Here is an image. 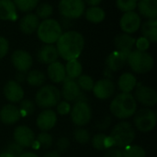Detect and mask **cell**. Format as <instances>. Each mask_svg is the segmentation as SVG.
<instances>
[{
    "instance_id": "74e56055",
    "label": "cell",
    "mask_w": 157,
    "mask_h": 157,
    "mask_svg": "<svg viewBox=\"0 0 157 157\" xmlns=\"http://www.w3.org/2000/svg\"><path fill=\"white\" fill-rule=\"evenodd\" d=\"M137 1L136 0H117L116 5L117 7L125 12H130V11H134V9L137 6Z\"/></svg>"
},
{
    "instance_id": "c3c4849f",
    "label": "cell",
    "mask_w": 157,
    "mask_h": 157,
    "mask_svg": "<svg viewBox=\"0 0 157 157\" xmlns=\"http://www.w3.org/2000/svg\"><path fill=\"white\" fill-rule=\"evenodd\" d=\"M42 157H61V155L57 151H50L46 153Z\"/></svg>"
},
{
    "instance_id": "5b68a950",
    "label": "cell",
    "mask_w": 157,
    "mask_h": 157,
    "mask_svg": "<svg viewBox=\"0 0 157 157\" xmlns=\"http://www.w3.org/2000/svg\"><path fill=\"white\" fill-rule=\"evenodd\" d=\"M127 63L133 72L138 74H144L152 70L155 61L149 53L135 49L129 54Z\"/></svg>"
},
{
    "instance_id": "7bdbcfd3",
    "label": "cell",
    "mask_w": 157,
    "mask_h": 157,
    "mask_svg": "<svg viewBox=\"0 0 157 157\" xmlns=\"http://www.w3.org/2000/svg\"><path fill=\"white\" fill-rule=\"evenodd\" d=\"M57 107V112L58 114L62 115V116H65L68 115L71 112V105L68 102L66 101H63V102H59L58 105H56Z\"/></svg>"
},
{
    "instance_id": "816d5d0a",
    "label": "cell",
    "mask_w": 157,
    "mask_h": 157,
    "mask_svg": "<svg viewBox=\"0 0 157 157\" xmlns=\"http://www.w3.org/2000/svg\"><path fill=\"white\" fill-rule=\"evenodd\" d=\"M0 157H14L13 155H11L10 154L6 153V152H4V153H1L0 154Z\"/></svg>"
},
{
    "instance_id": "ee69618b",
    "label": "cell",
    "mask_w": 157,
    "mask_h": 157,
    "mask_svg": "<svg viewBox=\"0 0 157 157\" xmlns=\"http://www.w3.org/2000/svg\"><path fill=\"white\" fill-rule=\"evenodd\" d=\"M8 49H9L8 41L5 37L0 36V59L6 56V54L8 53Z\"/></svg>"
},
{
    "instance_id": "2e32d148",
    "label": "cell",
    "mask_w": 157,
    "mask_h": 157,
    "mask_svg": "<svg viewBox=\"0 0 157 157\" xmlns=\"http://www.w3.org/2000/svg\"><path fill=\"white\" fill-rule=\"evenodd\" d=\"M4 95L7 101L12 104L21 102L24 98L25 93L23 88L16 81H8L4 86Z\"/></svg>"
},
{
    "instance_id": "f6af8a7d",
    "label": "cell",
    "mask_w": 157,
    "mask_h": 157,
    "mask_svg": "<svg viewBox=\"0 0 157 157\" xmlns=\"http://www.w3.org/2000/svg\"><path fill=\"white\" fill-rule=\"evenodd\" d=\"M104 157H123L122 151L118 148H109L105 153Z\"/></svg>"
},
{
    "instance_id": "277c9868",
    "label": "cell",
    "mask_w": 157,
    "mask_h": 157,
    "mask_svg": "<svg viewBox=\"0 0 157 157\" xmlns=\"http://www.w3.org/2000/svg\"><path fill=\"white\" fill-rule=\"evenodd\" d=\"M62 33L63 30L61 24L53 19H43L37 29L38 38L46 44L56 43Z\"/></svg>"
},
{
    "instance_id": "b9f144b4",
    "label": "cell",
    "mask_w": 157,
    "mask_h": 157,
    "mask_svg": "<svg viewBox=\"0 0 157 157\" xmlns=\"http://www.w3.org/2000/svg\"><path fill=\"white\" fill-rule=\"evenodd\" d=\"M135 45L137 48L136 50H139L142 52H146L150 47V42L144 37H140L138 40L135 41Z\"/></svg>"
},
{
    "instance_id": "6da1fadb",
    "label": "cell",
    "mask_w": 157,
    "mask_h": 157,
    "mask_svg": "<svg viewBox=\"0 0 157 157\" xmlns=\"http://www.w3.org/2000/svg\"><path fill=\"white\" fill-rule=\"evenodd\" d=\"M85 46L83 35L76 31H69L62 33L56 42V49L59 56L66 61L77 59Z\"/></svg>"
},
{
    "instance_id": "4dcf8cb0",
    "label": "cell",
    "mask_w": 157,
    "mask_h": 157,
    "mask_svg": "<svg viewBox=\"0 0 157 157\" xmlns=\"http://www.w3.org/2000/svg\"><path fill=\"white\" fill-rule=\"evenodd\" d=\"M123 157H146L145 150L139 145H129L122 151Z\"/></svg>"
},
{
    "instance_id": "f5cc1de1",
    "label": "cell",
    "mask_w": 157,
    "mask_h": 157,
    "mask_svg": "<svg viewBox=\"0 0 157 157\" xmlns=\"http://www.w3.org/2000/svg\"><path fill=\"white\" fill-rule=\"evenodd\" d=\"M136 1H137V2H138V1H139V0H136Z\"/></svg>"
},
{
    "instance_id": "f35d334b",
    "label": "cell",
    "mask_w": 157,
    "mask_h": 157,
    "mask_svg": "<svg viewBox=\"0 0 157 157\" xmlns=\"http://www.w3.org/2000/svg\"><path fill=\"white\" fill-rule=\"evenodd\" d=\"M37 143L39 145H40L41 147L47 149L50 148L52 143H53V139L52 136L48 133V132H40L38 136H37Z\"/></svg>"
},
{
    "instance_id": "7dc6e473",
    "label": "cell",
    "mask_w": 157,
    "mask_h": 157,
    "mask_svg": "<svg viewBox=\"0 0 157 157\" xmlns=\"http://www.w3.org/2000/svg\"><path fill=\"white\" fill-rule=\"evenodd\" d=\"M26 80V76H25V73H22V72H17V75H16V81L17 82V83H21V82H23L24 81Z\"/></svg>"
},
{
    "instance_id": "60d3db41",
    "label": "cell",
    "mask_w": 157,
    "mask_h": 157,
    "mask_svg": "<svg viewBox=\"0 0 157 157\" xmlns=\"http://www.w3.org/2000/svg\"><path fill=\"white\" fill-rule=\"evenodd\" d=\"M69 146H70V141L66 137H62L57 141L56 147H57V152L59 154L60 153L63 154V153L66 152L67 149L69 148Z\"/></svg>"
},
{
    "instance_id": "d4e9b609",
    "label": "cell",
    "mask_w": 157,
    "mask_h": 157,
    "mask_svg": "<svg viewBox=\"0 0 157 157\" xmlns=\"http://www.w3.org/2000/svg\"><path fill=\"white\" fill-rule=\"evenodd\" d=\"M139 12L144 17L154 19L157 17V0H139L137 3Z\"/></svg>"
},
{
    "instance_id": "1f68e13d",
    "label": "cell",
    "mask_w": 157,
    "mask_h": 157,
    "mask_svg": "<svg viewBox=\"0 0 157 157\" xmlns=\"http://www.w3.org/2000/svg\"><path fill=\"white\" fill-rule=\"evenodd\" d=\"M13 3L20 11L29 12L38 6L39 0H14Z\"/></svg>"
},
{
    "instance_id": "83f0119b",
    "label": "cell",
    "mask_w": 157,
    "mask_h": 157,
    "mask_svg": "<svg viewBox=\"0 0 157 157\" xmlns=\"http://www.w3.org/2000/svg\"><path fill=\"white\" fill-rule=\"evenodd\" d=\"M65 68V73H66V78L71 79V80H76L78 79L83 73V68L81 63L77 60H70L67 61Z\"/></svg>"
},
{
    "instance_id": "f907efd6",
    "label": "cell",
    "mask_w": 157,
    "mask_h": 157,
    "mask_svg": "<svg viewBox=\"0 0 157 157\" xmlns=\"http://www.w3.org/2000/svg\"><path fill=\"white\" fill-rule=\"evenodd\" d=\"M18 157H39L36 154L31 153V152H26V153H22Z\"/></svg>"
},
{
    "instance_id": "484cf974",
    "label": "cell",
    "mask_w": 157,
    "mask_h": 157,
    "mask_svg": "<svg viewBox=\"0 0 157 157\" xmlns=\"http://www.w3.org/2000/svg\"><path fill=\"white\" fill-rule=\"evenodd\" d=\"M137 86V79L131 72H125L119 78L118 87L121 93H131Z\"/></svg>"
},
{
    "instance_id": "681fc988",
    "label": "cell",
    "mask_w": 157,
    "mask_h": 157,
    "mask_svg": "<svg viewBox=\"0 0 157 157\" xmlns=\"http://www.w3.org/2000/svg\"><path fill=\"white\" fill-rule=\"evenodd\" d=\"M88 5H90V6H97L98 5L100 4V2L102 0H85Z\"/></svg>"
},
{
    "instance_id": "8992f818",
    "label": "cell",
    "mask_w": 157,
    "mask_h": 157,
    "mask_svg": "<svg viewBox=\"0 0 157 157\" xmlns=\"http://www.w3.org/2000/svg\"><path fill=\"white\" fill-rule=\"evenodd\" d=\"M61 100L60 90L52 84L41 86L36 93L35 103L40 108L49 109L58 105Z\"/></svg>"
},
{
    "instance_id": "f1b7e54d",
    "label": "cell",
    "mask_w": 157,
    "mask_h": 157,
    "mask_svg": "<svg viewBox=\"0 0 157 157\" xmlns=\"http://www.w3.org/2000/svg\"><path fill=\"white\" fill-rule=\"evenodd\" d=\"M106 18V12L99 6H90L86 11V19L92 23H100Z\"/></svg>"
},
{
    "instance_id": "ffe728a7",
    "label": "cell",
    "mask_w": 157,
    "mask_h": 157,
    "mask_svg": "<svg viewBox=\"0 0 157 157\" xmlns=\"http://www.w3.org/2000/svg\"><path fill=\"white\" fill-rule=\"evenodd\" d=\"M135 41H136L135 38H133L130 34L127 33L118 34L114 38V45L117 51L129 55L132 51L133 46L135 45Z\"/></svg>"
},
{
    "instance_id": "e575fe53",
    "label": "cell",
    "mask_w": 157,
    "mask_h": 157,
    "mask_svg": "<svg viewBox=\"0 0 157 157\" xmlns=\"http://www.w3.org/2000/svg\"><path fill=\"white\" fill-rule=\"evenodd\" d=\"M52 11H53V8H52V5H50L48 3H42V4L39 5V6L37 7L36 16L40 19H47L52 14Z\"/></svg>"
},
{
    "instance_id": "52a82bcc",
    "label": "cell",
    "mask_w": 157,
    "mask_h": 157,
    "mask_svg": "<svg viewBox=\"0 0 157 157\" xmlns=\"http://www.w3.org/2000/svg\"><path fill=\"white\" fill-rule=\"evenodd\" d=\"M156 113L150 108H143L134 114V126L142 132H149L153 130L156 126Z\"/></svg>"
},
{
    "instance_id": "603a6c76",
    "label": "cell",
    "mask_w": 157,
    "mask_h": 157,
    "mask_svg": "<svg viewBox=\"0 0 157 157\" xmlns=\"http://www.w3.org/2000/svg\"><path fill=\"white\" fill-rule=\"evenodd\" d=\"M39 24L40 20L36 14L28 13L21 19L19 22V29L25 34H31L37 31Z\"/></svg>"
},
{
    "instance_id": "ac0fdd59",
    "label": "cell",
    "mask_w": 157,
    "mask_h": 157,
    "mask_svg": "<svg viewBox=\"0 0 157 157\" xmlns=\"http://www.w3.org/2000/svg\"><path fill=\"white\" fill-rule=\"evenodd\" d=\"M128 56L125 53L120 51H113L109 55L106 59V67L110 72H116L123 68L127 63Z\"/></svg>"
},
{
    "instance_id": "7a4b0ae2",
    "label": "cell",
    "mask_w": 157,
    "mask_h": 157,
    "mask_svg": "<svg viewBox=\"0 0 157 157\" xmlns=\"http://www.w3.org/2000/svg\"><path fill=\"white\" fill-rule=\"evenodd\" d=\"M111 114L119 119H127L134 116L137 110V102L132 93H121L110 103Z\"/></svg>"
},
{
    "instance_id": "7c38bea8",
    "label": "cell",
    "mask_w": 157,
    "mask_h": 157,
    "mask_svg": "<svg viewBox=\"0 0 157 157\" xmlns=\"http://www.w3.org/2000/svg\"><path fill=\"white\" fill-rule=\"evenodd\" d=\"M142 25V20L138 13L135 11L125 12L120 20L121 29L127 34L137 31Z\"/></svg>"
},
{
    "instance_id": "4fadbf2b",
    "label": "cell",
    "mask_w": 157,
    "mask_h": 157,
    "mask_svg": "<svg viewBox=\"0 0 157 157\" xmlns=\"http://www.w3.org/2000/svg\"><path fill=\"white\" fill-rule=\"evenodd\" d=\"M94 95L100 100H107L110 98L115 93V84L111 79H101L94 83Z\"/></svg>"
},
{
    "instance_id": "9c48e42d",
    "label": "cell",
    "mask_w": 157,
    "mask_h": 157,
    "mask_svg": "<svg viewBox=\"0 0 157 157\" xmlns=\"http://www.w3.org/2000/svg\"><path fill=\"white\" fill-rule=\"evenodd\" d=\"M60 14L66 19H78L85 12L84 0H60Z\"/></svg>"
},
{
    "instance_id": "5bb4252c",
    "label": "cell",
    "mask_w": 157,
    "mask_h": 157,
    "mask_svg": "<svg viewBox=\"0 0 157 157\" xmlns=\"http://www.w3.org/2000/svg\"><path fill=\"white\" fill-rule=\"evenodd\" d=\"M83 93H82V91L80 90L76 81L65 78V80L63 81L61 96H63L64 101L68 103L70 102L76 103Z\"/></svg>"
},
{
    "instance_id": "f546056e",
    "label": "cell",
    "mask_w": 157,
    "mask_h": 157,
    "mask_svg": "<svg viewBox=\"0 0 157 157\" xmlns=\"http://www.w3.org/2000/svg\"><path fill=\"white\" fill-rule=\"evenodd\" d=\"M26 81H27L28 84L30 86L40 87L44 84V82L46 81V77L43 72L37 70V69H33V70H30L27 74Z\"/></svg>"
},
{
    "instance_id": "cb8c5ba5",
    "label": "cell",
    "mask_w": 157,
    "mask_h": 157,
    "mask_svg": "<svg viewBox=\"0 0 157 157\" xmlns=\"http://www.w3.org/2000/svg\"><path fill=\"white\" fill-rule=\"evenodd\" d=\"M17 17V7L12 0H0V19L16 21Z\"/></svg>"
},
{
    "instance_id": "9a60e30c",
    "label": "cell",
    "mask_w": 157,
    "mask_h": 157,
    "mask_svg": "<svg viewBox=\"0 0 157 157\" xmlns=\"http://www.w3.org/2000/svg\"><path fill=\"white\" fill-rule=\"evenodd\" d=\"M14 141L22 148H29L34 144L35 134L32 130L27 126H18L13 133Z\"/></svg>"
},
{
    "instance_id": "d6986e66",
    "label": "cell",
    "mask_w": 157,
    "mask_h": 157,
    "mask_svg": "<svg viewBox=\"0 0 157 157\" xmlns=\"http://www.w3.org/2000/svg\"><path fill=\"white\" fill-rule=\"evenodd\" d=\"M20 118L19 109L14 105H6L0 110V121L5 125H14Z\"/></svg>"
},
{
    "instance_id": "bcb514c9",
    "label": "cell",
    "mask_w": 157,
    "mask_h": 157,
    "mask_svg": "<svg viewBox=\"0 0 157 157\" xmlns=\"http://www.w3.org/2000/svg\"><path fill=\"white\" fill-rule=\"evenodd\" d=\"M110 123H111V118H110V117H107V118H105L100 123L98 124L97 128H98V130H107V129L109 127Z\"/></svg>"
},
{
    "instance_id": "e0dca14e",
    "label": "cell",
    "mask_w": 157,
    "mask_h": 157,
    "mask_svg": "<svg viewBox=\"0 0 157 157\" xmlns=\"http://www.w3.org/2000/svg\"><path fill=\"white\" fill-rule=\"evenodd\" d=\"M57 122V115L51 109H45L40 112L37 118L36 124L39 130L43 132H47L53 129Z\"/></svg>"
},
{
    "instance_id": "8fae6325",
    "label": "cell",
    "mask_w": 157,
    "mask_h": 157,
    "mask_svg": "<svg viewBox=\"0 0 157 157\" xmlns=\"http://www.w3.org/2000/svg\"><path fill=\"white\" fill-rule=\"evenodd\" d=\"M11 62L17 72L22 73L28 72L33 65L32 56L29 55V53L21 49L16 50L12 53Z\"/></svg>"
},
{
    "instance_id": "8d00e7d4",
    "label": "cell",
    "mask_w": 157,
    "mask_h": 157,
    "mask_svg": "<svg viewBox=\"0 0 157 157\" xmlns=\"http://www.w3.org/2000/svg\"><path fill=\"white\" fill-rule=\"evenodd\" d=\"M74 138L80 144H86L90 142L89 132L83 128H78L74 131Z\"/></svg>"
},
{
    "instance_id": "30bf717a",
    "label": "cell",
    "mask_w": 157,
    "mask_h": 157,
    "mask_svg": "<svg viewBox=\"0 0 157 157\" xmlns=\"http://www.w3.org/2000/svg\"><path fill=\"white\" fill-rule=\"evenodd\" d=\"M136 102H139L141 105L153 107L157 103V93L156 91L149 86L139 85L135 90V94L133 95Z\"/></svg>"
},
{
    "instance_id": "44dd1931",
    "label": "cell",
    "mask_w": 157,
    "mask_h": 157,
    "mask_svg": "<svg viewBox=\"0 0 157 157\" xmlns=\"http://www.w3.org/2000/svg\"><path fill=\"white\" fill-rule=\"evenodd\" d=\"M58 57L59 55L57 49L52 44H45L38 52V59L42 64L50 65L57 61Z\"/></svg>"
},
{
    "instance_id": "d590c367",
    "label": "cell",
    "mask_w": 157,
    "mask_h": 157,
    "mask_svg": "<svg viewBox=\"0 0 157 157\" xmlns=\"http://www.w3.org/2000/svg\"><path fill=\"white\" fill-rule=\"evenodd\" d=\"M19 112L21 114V117H28L33 114L34 110H35V105L32 101L29 100V99H25L22 100L20 102L19 105Z\"/></svg>"
},
{
    "instance_id": "7402d4cb",
    "label": "cell",
    "mask_w": 157,
    "mask_h": 157,
    "mask_svg": "<svg viewBox=\"0 0 157 157\" xmlns=\"http://www.w3.org/2000/svg\"><path fill=\"white\" fill-rule=\"evenodd\" d=\"M47 74L49 79L54 83H61L66 78L65 68L59 61H55L48 66Z\"/></svg>"
},
{
    "instance_id": "3957f363",
    "label": "cell",
    "mask_w": 157,
    "mask_h": 157,
    "mask_svg": "<svg viewBox=\"0 0 157 157\" xmlns=\"http://www.w3.org/2000/svg\"><path fill=\"white\" fill-rule=\"evenodd\" d=\"M136 133L133 126L127 121L118 123L110 132V140L112 145L118 148H126L135 140Z\"/></svg>"
},
{
    "instance_id": "ba28073f",
    "label": "cell",
    "mask_w": 157,
    "mask_h": 157,
    "mask_svg": "<svg viewBox=\"0 0 157 157\" xmlns=\"http://www.w3.org/2000/svg\"><path fill=\"white\" fill-rule=\"evenodd\" d=\"M71 119L77 127L87 125L92 118V110L87 102H76L71 108Z\"/></svg>"
},
{
    "instance_id": "836d02e7",
    "label": "cell",
    "mask_w": 157,
    "mask_h": 157,
    "mask_svg": "<svg viewBox=\"0 0 157 157\" xmlns=\"http://www.w3.org/2000/svg\"><path fill=\"white\" fill-rule=\"evenodd\" d=\"M107 138L108 137L104 133L96 134L91 140L93 147L98 151H104V150L108 149L107 148Z\"/></svg>"
},
{
    "instance_id": "ab89813d",
    "label": "cell",
    "mask_w": 157,
    "mask_h": 157,
    "mask_svg": "<svg viewBox=\"0 0 157 157\" xmlns=\"http://www.w3.org/2000/svg\"><path fill=\"white\" fill-rule=\"evenodd\" d=\"M6 152L10 154L11 155H13L14 157H18L23 153V148L14 142V143H9L7 145V147L6 149Z\"/></svg>"
},
{
    "instance_id": "d6a6232c",
    "label": "cell",
    "mask_w": 157,
    "mask_h": 157,
    "mask_svg": "<svg viewBox=\"0 0 157 157\" xmlns=\"http://www.w3.org/2000/svg\"><path fill=\"white\" fill-rule=\"evenodd\" d=\"M77 84L80 88L81 91L84 92H90L93 90L94 87V81L93 79L87 75V74H82L78 79H77Z\"/></svg>"
},
{
    "instance_id": "4316f807",
    "label": "cell",
    "mask_w": 157,
    "mask_h": 157,
    "mask_svg": "<svg viewBox=\"0 0 157 157\" xmlns=\"http://www.w3.org/2000/svg\"><path fill=\"white\" fill-rule=\"evenodd\" d=\"M143 37L146 38L150 43L157 42V19H148L141 27Z\"/></svg>"
}]
</instances>
